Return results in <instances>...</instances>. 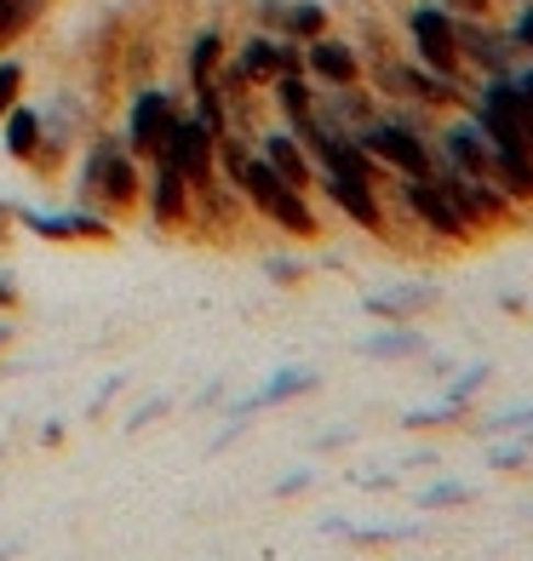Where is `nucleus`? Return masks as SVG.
Listing matches in <instances>:
<instances>
[{"label":"nucleus","mask_w":533,"mask_h":561,"mask_svg":"<svg viewBox=\"0 0 533 561\" xmlns=\"http://www.w3.org/2000/svg\"><path fill=\"white\" fill-rule=\"evenodd\" d=\"M264 270H270V280H282V287H293V280H304V264H298V259H270Z\"/></svg>","instance_id":"nucleus-28"},{"label":"nucleus","mask_w":533,"mask_h":561,"mask_svg":"<svg viewBox=\"0 0 533 561\" xmlns=\"http://www.w3.org/2000/svg\"><path fill=\"white\" fill-rule=\"evenodd\" d=\"M390 184L401 195V207L413 213V224H424L436 241H447V247H470L476 241V229L465 224V213L447 201V190L436 184V178H396L390 172Z\"/></svg>","instance_id":"nucleus-5"},{"label":"nucleus","mask_w":533,"mask_h":561,"mask_svg":"<svg viewBox=\"0 0 533 561\" xmlns=\"http://www.w3.org/2000/svg\"><path fill=\"white\" fill-rule=\"evenodd\" d=\"M23 98V64L18 58H0V115Z\"/></svg>","instance_id":"nucleus-24"},{"label":"nucleus","mask_w":533,"mask_h":561,"mask_svg":"<svg viewBox=\"0 0 533 561\" xmlns=\"http://www.w3.org/2000/svg\"><path fill=\"white\" fill-rule=\"evenodd\" d=\"M504 35H511L522 46V58H533V0H522V7L511 12V23H504Z\"/></svg>","instance_id":"nucleus-25"},{"label":"nucleus","mask_w":533,"mask_h":561,"mask_svg":"<svg viewBox=\"0 0 533 561\" xmlns=\"http://www.w3.org/2000/svg\"><path fill=\"white\" fill-rule=\"evenodd\" d=\"M178 115H184V110H178V98H172V92L144 87V92L133 98V110H126V133H121V138H126V149H133L138 161H156Z\"/></svg>","instance_id":"nucleus-6"},{"label":"nucleus","mask_w":533,"mask_h":561,"mask_svg":"<svg viewBox=\"0 0 533 561\" xmlns=\"http://www.w3.org/2000/svg\"><path fill=\"white\" fill-rule=\"evenodd\" d=\"M460 419H465V407H453V401L430 407V413H401V424H408V430H442V424H460Z\"/></svg>","instance_id":"nucleus-22"},{"label":"nucleus","mask_w":533,"mask_h":561,"mask_svg":"<svg viewBox=\"0 0 533 561\" xmlns=\"http://www.w3.org/2000/svg\"><path fill=\"white\" fill-rule=\"evenodd\" d=\"M401 30H408V58L424 64L430 75H447L460 87H476V75L460 58V18H453L442 0H413L401 12Z\"/></svg>","instance_id":"nucleus-3"},{"label":"nucleus","mask_w":533,"mask_h":561,"mask_svg":"<svg viewBox=\"0 0 533 561\" xmlns=\"http://www.w3.org/2000/svg\"><path fill=\"white\" fill-rule=\"evenodd\" d=\"M270 98H275V110H282V126H298V121L316 115V81L304 69H282V75H275Z\"/></svg>","instance_id":"nucleus-17"},{"label":"nucleus","mask_w":533,"mask_h":561,"mask_svg":"<svg viewBox=\"0 0 533 561\" xmlns=\"http://www.w3.org/2000/svg\"><path fill=\"white\" fill-rule=\"evenodd\" d=\"M259 156L275 167V178H287V184L293 190H304V195H310L316 190V161H310V149H304L293 133H287V126H270V133L259 138Z\"/></svg>","instance_id":"nucleus-12"},{"label":"nucleus","mask_w":533,"mask_h":561,"mask_svg":"<svg viewBox=\"0 0 533 561\" xmlns=\"http://www.w3.org/2000/svg\"><path fill=\"white\" fill-rule=\"evenodd\" d=\"M18 556V545H0V561H12Z\"/></svg>","instance_id":"nucleus-32"},{"label":"nucleus","mask_w":533,"mask_h":561,"mask_svg":"<svg viewBox=\"0 0 533 561\" xmlns=\"http://www.w3.org/2000/svg\"><path fill=\"white\" fill-rule=\"evenodd\" d=\"M81 195L92 201V213L104 218H126L144 207V178H138V156L126 149V138L98 133L87 161H81Z\"/></svg>","instance_id":"nucleus-1"},{"label":"nucleus","mask_w":533,"mask_h":561,"mask_svg":"<svg viewBox=\"0 0 533 561\" xmlns=\"http://www.w3.org/2000/svg\"><path fill=\"white\" fill-rule=\"evenodd\" d=\"M304 75H310L316 87H362V75H367V64H362V53L344 41V35H316V41H304Z\"/></svg>","instance_id":"nucleus-11"},{"label":"nucleus","mask_w":533,"mask_h":561,"mask_svg":"<svg viewBox=\"0 0 533 561\" xmlns=\"http://www.w3.org/2000/svg\"><path fill=\"white\" fill-rule=\"evenodd\" d=\"M41 110H30V104H23V98H18V104L7 110V115H0V149H7V156L12 161H41Z\"/></svg>","instance_id":"nucleus-15"},{"label":"nucleus","mask_w":533,"mask_h":561,"mask_svg":"<svg viewBox=\"0 0 533 561\" xmlns=\"http://www.w3.org/2000/svg\"><path fill=\"white\" fill-rule=\"evenodd\" d=\"M7 339H12V321H0V350H7Z\"/></svg>","instance_id":"nucleus-31"},{"label":"nucleus","mask_w":533,"mask_h":561,"mask_svg":"<svg viewBox=\"0 0 533 561\" xmlns=\"http://www.w3.org/2000/svg\"><path fill=\"white\" fill-rule=\"evenodd\" d=\"M46 241H110L115 224L104 213H18Z\"/></svg>","instance_id":"nucleus-14"},{"label":"nucleus","mask_w":533,"mask_h":561,"mask_svg":"<svg viewBox=\"0 0 533 561\" xmlns=\"http://www.w3.org/2000/svg\"><path fill=\"white\" fill-rule=\"evenodd\" d=\"M488 465H494V470H522V465H528V442H504V447H494V453H488Z\"/></svg>","instance_id":"nucleus-27"},{"label":"nucleus","mask_w":533,"mask_h":561,"mask_svg":"<svg viewBox=\"0 0 533 561\" xmlns=\"http://www.w3.org/2000/svg\"><path fill=\"white\" fill-rule=\"evenodd\" d=\"M144 207H149V224L156 229H184L195 224V190L190 178L178 172L172 161H149V184H144Z\"/></svg>","instance_id":"nucleus-9"},{"label":"nucleus","mask_w":533,"mask_h":561,"mask_svg":"<svg viewBox=\"0 0 533 561\" xmlns=\"http://www.w3.org/2000/svg\"><path fill=\"white\" fill-rule=\"evenodd\" d=\"M236 69L247 75L252 87H270L282 69H304V46L275 35V30H252L241 46H236Z\"/></svg>","instance_id":"nucleus-10"},{"label":"nucleus","mask_w":533,"mask_h":561,"mask_svg":"<svg viewBox=\"0 0 533 561\" xmlns=\"http://www.w3.org/2000/svg\"><path fill=\"white\" fill-rule=\"evenodd\" d=\"M310 470H293V476H282V481H275V499H293V493H304V488H310Z\"/></svg>","instance_id":"nucleus-30"},{"label":"nucleus","mask_w":533,"mask_h":561,"mask_svg":"<svg viewBox=\"0 0 533 561\" xmlns=\"http://www.w3.org/2000/svg\"><path fill=\"white\" fill-rule=\"evenodd\" d=\"M316 190L333 201V207L355 224V229H367V236L385 241L390 236V213H385V184H362V178H333V172H321L316 178Z\"/></svg>","instance_id":"nucleus-8"},{"label":"nucleus","mask_w":533,"mask_h":561,"mask_svg":"<svg viewBox=\"0 0 533 561\" xmlns=\"http://www.w3.org/2000/svg\"><path fill=\"white\" fill-rule=\"evenodd\" d=\"M488 378H494V367H488V362H470V367L447 385V401H453V407H470V401H476V390L488 385Z\"/></svg>","instance_id":"nucleus-21"},{"label":"nucleus","mask_w":533,"mask_h":561,"mask_svg":"<svg viewBox=\"0 0 533 561\" xmlns=\"http://www.w3.org/2000/svg\"><path fill=\"white\" fill-rule=\"evenodd\" d=\"M230 184L241 190V201H247V207L259 213L264 224L287 229V236H298V241H316V236H321V218H316V207H310V195L293 190L287 178H275V167L259 156V149H252V156L236 167Z\"/></svg>","instance_id":"nucleus-2"},{"label":"nucleus","mask_w":533,"mask_h":561,"mask_svg":"<svg viewBox=\"0 0 533 561\" xmlns=\"http://www.w3.org/2000/svg\"><path fill=\"white\" fill-rule=\"evenodd\" d=\"M442 293L430 287V280H401V287L390 293H373L367 298V316H385V321H408L413 310H424V304H436Z\"/></svg>","instance_id":"nucleus-18"},{"label":"nucleus","mask_w":533,"mask_h":561,"mask_svg":"<svg viewBox=\"0 0 533 561\" xmlns=\"http://www.w3.org/2000/svg\"><path fill=\"white\" fill-rule=\"evenodd\" d=\"M230 58V41H224V30H195L190 46H184V75H190V92L213 87L218 64Z\"/></svg>","instance_id":"nucleus-16"},{"label":"nucleus","mask_w":533,"mask_h":561,"mask_svg":"<svg viewBox=\"0 0 533 561\" xmlns=\"http://www.w3.org/2000/svg\"><path fill=\"white\" fill-rule=\"evenodd\" d=\"M442 7L460 18H494V0H442Z\"/></svg>","instance_id":"nucleus-29"},{"label":"nucleus","mask_w":533,"mask_h":561,"mask_svg":"<svg viewBox=\"0 0 533 561\" xmlns=\"http://www.w3.org/2000/svg\"><path fill=\"white\" fill-rule=\"evenodd\" d=\"M355 144L367 149V156L396 172V178H430L436 172V144L424 138V126L401 121V115H373L355 126Z\"/></svg>","instance_id":"nucleus-4"},{"label":"nucleus","mask_w":533,"mask_h":561,"mask_svg":"<svg viewBox=\"0 0 533 561\" xmlns=\"http://www.w3.org/2000/svg\"><path fill=\"white\" fill-rule=\"evenodd\" d=\"M465 499H470L465 481H436L430 493H419V504H424V510H447V504H465Z\"/></svg>","instance_id":"nucleus-26"},{"label":"nucleus","mask_w":533,"mask_h":561,"mask_svg":"<svg viewBox=\"0 0 533 561\" xmlns=\"http://www.w3.org/2000/svg\"><path fill=\"white\" fill-rule=\"evenodd\" d=\"M310 390H321V373H310V367H275L247 401H236V419H252V413H264V407L298 401V396H310Z\"/></svg>","instance_id":"nucleus-13"},{"label":"nucleus","mask_w":533,"mask_h":561,"mask_svg":"<svg viewBox=\"0 0 533 561\" xmlns=\"http://www.w3.org/2000/svg\"><path fill=\"white\" fill-rule=\"evenodd\" d=\"M333 30V12L321 7V0H287V12H282V30L275 35H287V41H316V35H327Z\"/></svg>","instance_id":"nucleus-19"},{"label":"nucleus","mask_w":533,"mask_h":561,"mask_svg":"<svg viewBox=\"0 0 533 561\" xmlns=\"http://www.w3.org/2000/svg\"><path fill=\"white\" fill-rule=\"evenodd\" d=\"M460 58H465L470 75H511L522 64V46L504 35V23H494V18H460Z\"/></svg>","instance_id":"nucleus-7"},{"label":"nucleus","mask_w":533,"mask_h":561,"mask_svg":"<svg viewBox=\"0 0 533 561\" xmlns=\"http://www.w3.org/2000/svg\"><path fill=\"white\" fill-rule=\"evenodd\" d=\"M528 424H533V401L504 407V413H488V419H481V436H499V430H528Z\"/></svg>","instance_id":"nucleus-23"},{"label":"nucleus","mask_w":533,"mask_h":561,"mask_svg":"<svg viewBox=\"0 0 533 561\" xmlns=\"http://www.w3.org/2000/svg\"><path fill=\"white\" fill-rule=\"evenodd\" d=\"M419 350H424V333H419V327H390V333L362 339V355H367V362H385V355H419Z\"/></svg>","instance_id":"nucleus-20"}]
</instances>
